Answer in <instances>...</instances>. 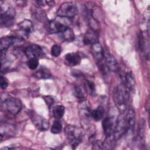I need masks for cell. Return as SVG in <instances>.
I'll list each match as a JSON object with an SVG mask.
<instances>
[{
  "instance_id": "f1b7e54d",
  "label": "cell",
  "mask_w": 150,
  "mask_h": 150,
  "mask_svg": "<svg viewBox=\"0 0 150 150\" xmlns=\"http://www.w3.org/2000/svg\"><path fill=\"white\" fill-rule=\"evenodd\" d=\"M93 149H103V142L100 141H95L93 142Z\"/></svg>"
},
{
  "instance_id": "ba28073f",
  "label": "cell",
  "mask_w": 150,
  "mask_h": 150,
  "mask_svg": "<svg viewBox=\"0 0 150 150\" xmlns=\"http://www.w3.org/2000/svg\"><path fill=\"white\" fill-rule=\"evenodd\" d=\"M69 26L57 19L50 21L47 23V30L50 33H61Z\"/></svg>"
},
{
  "instance_id": "5b68a950",
  "label": "cell",
  "mask_w": 150,
  "mask_h": 150,
  "mask_svg": "<svg viewBox=\"0 0 150 150\" xmlns=\"http://www.w3.org/2000/svg\"><path fill=\"white\" fill-rule=\"evenodd\" d=\"M1 108L4 111L14 115L22 109V103L18 98H9L1 103Z\"/></svg>"
},
{
  "instance_id": "8fae6325",
  "label": "cell",
  "mask_w": 150,
  "mask_h": 150,
  "mask_svg": "<svg viewBox=\"0 0 150 150\" xmlns=\"http://www.w3.org/2000/svg\"><path fill=\"white\" fill-rule=\"evenodd\" d=\"M78 109L79 115L83 120H87L91 116V105L90 102L85 98L80 100Z\"/></svg>"
},
{
  "instance_id": "ac0fdd59",
  "label": "cell",
  "mask_w": 150,
  "mask_h": 150,
  "mask_svg": "<svg viewBox=\"0 0 150 150\" xmlns=\"http://www.w3.org/2000/svg\"><path fill=\"white\" fill-rule=\"evenodd\" d=\"M66 63L71 66H74L79 64L81 61V57L77 53H69L64 56Z\"/></svg>"
},
{
  "instance_id": "9c48e42d",
  "label": "cell",
  "mask_w": 150,
  "mask_h": 150,
  "mask_svg": "<svg viewBox=\"0 0 150 150\" xmlns=\"http://www.w3.org/2000/svg\"><path fill=\"white\" fill-rule=\"evenodd\" d=\"M25 54L29 59L32 58L39 59L45 55L42 48L37 45H32L28 46L25 50Z\"/></svg>"
},
{
  "instance_id": "4316f807",
  "label": "cell",
  "mask_w": 150,
  "mask_h": 150,
  "mask_svg": "<svg viewBox=\"0 0 150 150\" xmlns=\"http://www.w3.org/2000/svg\"><path fill=\"white\" fill-rule=\"evenodd\" d=\"M61 52H62L61 47L57 45H54L51 48L50 53L53 56L57 57L60 54Z\"/></svg>"
},
{
  "instance_id": "9a60e30c",
  "label": "cell",
  "mask_w": 150,
  "mask_h": 150,
  "mask_svg": "<svg viewBox=\"0 0 150 150\" xmlns=\"http://www.w3.org/2000/svg\"><path fill=\"white\" fill-rule=\"evenodd\" d=\"M123 80L124 86L129 93L132 92L134 90L135 86V80L133 73L131 71L126 73L123 78Z\"/></svg>"
},
{
  "instance_id": "d4e9b609",
  "label": "cell",
  "mask_w": 150,
  "mask_h": 150,
  "mask_svg": "<svg viewBox=\"0 0 150 150\" xmlns=\"http://www.w3.org/2000/svg\"><path fill=\"white\" fill-rule=\"evenodd\" d=\"M62 129V124L59 120H55L51 128V132L54 134H59L61 132Z\"/></svg>"
},
{
  "instance_id": "7c38bea8",
  "label": "cell",
  "mask_w": 150,
  "mask_h": 150,
  "mask_svg": "<svg viewBox=\"0 0 150 150\" xmlns=\"http://www.w3.org/2000/svg\"><path fill=\"white\" fill-rule=\"evenodd\" d=\"M104 63L110 71L116 72L119 69V65L116 59L110 53L105 52L104 56Z\"/></svg>"
},
{
  "instance_id": "e0dca14e",
  "label": "cell",
  "mask_w": 150,
  "mask_h": 150,
  "mask_svg": "<svg viewBox=\"0 0 150 150\" xmlns=\"http://www.w3.org/2000/svg\"><path fill=\"white\" fill-rule=\"evenodd\" d=\"M138 48L140 52L145 57L148 56L149 45L148 41L144 36L142 33H140L138 36Z\"/></svg>"
},
{
  "instance_id": "2e32d148",
  "label": "cell",
  "mask_w": 150,
  "mask_h": 150,
  "mask_svg": "<svg viewBox=\"0 0 150 150\" xmlns=\"http://www.w3.org/2000/svg\"><path fill=\"white\" fill-rule=\"evenodd\" d=\"M98 36L97 33L92 29H89L85 33L83 38V42L86 45L93 44L98 42Z\"/></svg>"
},
{
  "instance_id": "7402d4cb",
  "label": "cell",
  "mask_w": 150,
  "mask_h": 150,
  "mask_svg": "<svg viewBox=\"0 0 150 150\" xmlns=\"http://www.w3.org/2000/svg\"><path fill=\"white\" fill-rule=\"evenodd\" d=\"M104 109L102 106L98 107L96 109L91 111V116L96 121H100L103 118L104 115Z\"/></svg>"
},
{
  "instance_id": "83f0119b",
  "label": "cell",
  "mask_w": 150,
  "mask_h": 150,
  "mask_svg": "<svg viewBox=\"0 0 150 150\" xmlns=\"http://www.w3.org/2000/svg\"><path fill=\"white\" fill-rule=\"evenodd\" d=\"M39 65V59L36 58L30 59L28 61V67L31 70H35Z\"/></svg>"
},
{
  "instance_id": "7a4b0ae2",
  "label": "cell",
  "mask_w": 150,
  "mask_h": 150,
  "mask_svg": "<svg viewBox=\"0 0 150 150\" xmlns=\"http://www.w3.org/2000/svg\"><path fill=\"white\" fill-rule=\"evenodd\" d=\"M129 92L123 84L117 86L113 91V100L116 107L122 112L128 108Z\"/></svg>"
},
{
  "instance_id": "30bf717a",
  "label": "cell",
  "mask_w": 150,
  "mask_h": 150,
  "mask_svg": "<svg viewBox=\"0 0 150 150\" xmlns=\"http://www.w3.org/2000/svg\"><path fill=\"white\" fill-rule=\"evenodd\" d=\"M23 42L21 38L15 36H8L2 38L0 40V48L1 50H7L9 47L15 45H19Z\"/></svg>"
},
{
  "instance_id": "44dd1931",
  "label": "cell",
  "mask_w": 150,
  "mask_h": 150,
  "mask_svg": "<svg viewBox=\"0 0 150 150\" xmlns=\"http://www.w3.org/2000/svg\"><path fill=\"white\" fill-rule=\"evenodd\" d=\"M33 76L38 79H47L51 77L50 71L45 67H41L33 73Z\"/></svg>"
},
{
  "instance_id": "3957f363",
  "label": "cell",
  "mask_w": 150,
  "mask_h": 150,
  "mask_svg": "<svg viewBox=\"0 0 150 150\" xmlns=\"http://www.w3.org/2000/svg\"><path fill=\"white\" fill-rule=\"evenodd\" d=\"M64 132L73 149H75L81 143L84 137L83 130L74 125H67L64 128Z\"/></svg>"
},
{
  "instance_id": "5bb4252c",
  "label": "cell",
  "mask_w": 150,
  "mask_h": 150,
  "mask_svg": "<svg viewBox=\"0 0 150 150\" xmlns=\"http://www.w3.org/2000/svg\"><path fill=\"white\" fill-rule=\"evenodd\" d=\"M102 126H103L104 133L106 136V137L113 135L114 123L111 117H105L103 120Z\"/></svg>"
},
{
  "instance_id": "4dcf8cb0",
  "label": "cell",
  "mask_w": 150,
  "mask_h": 150,
  "mask_svg": "<svg viewBox=\"0 0 150 150\" xmlns=\"http://www.w3.org/2000/svg\"><path fill=\"white\" fill-rule=\"evenodd\" d=\"M43 98H44V100H45V103H46V104L49 107H50L53 104V103L54 102L53 98L52 97H50V96H45L43 97Z\"/></svg>"
},
{
  "instance_id": "4fadbf2b",
  "label": "cell",
  "mask_w": 150,
  "mask_h": 150,
  "mask_svg": "<svg viewBox=\"0 0 150 150\" xmlns=\"http://www.w3.org/2000/svg\"><path fill=\"white\" fill-rule=\"evenodd\" d=\"M91 52L96 62L98 63L103 60L104 53L103 47L99 42H96L92 44L91 47Z\"/></svg>"
},
{
  "instance_id": "cb8c5ba5",
  "label": "cell",
  "mask_w": 150,
  "mask_h": 150,
  "mask_svg": "<svg viewBox=\"0 0 150 150\" xmlns=\"http://www.w3.org/2000/svg\"><path fill=\"white\" fill-rule=\"evenodd\" d=\"M62 38L67 42H71L74 39V34L73 31L69 27L67 28L64 31L60 33Z\"/></svg>"
},
{
  "instance_id": "d6986e66",
  "label": "cell",
  "mask_w": 150,
  "mask_h": 150,
  "mask_svg": "<svg viewBox=\"0 0 150 150\" xmlns=\"http://www.w3.org/2000/svg\"><path fill=\"white\" fill-rule=\"evenodd\" d=\"M18 28L23 33L28 35L33 30V24L30 20L24 19L18 24Z\"/></svg>"
},
{
  "instance_id": "277c9868",
  "label": "cell",
  "mask_w": 150,
  "mask_h": 150,
  "mask_svg": "<svg viewBox=\"0 0 150 150\" xmlns=\"http://www.w3.org/2000/svg\"><path fill=\"white\" fill-rule=\"evenodd\" d=\"M15 11L11 6H4L1 4V23L5 27L11 26L14 22Z\"/></svg>"
},
{
  "instance_id": "6da1fadb",
  "label": "cell",
  "mask_w": 150,
  "mask_h": 150,
  "mask_svg": "<svg viewBox=\"0 0 150 150\" xmlns=\"http://www.w3.org/2000/svg\"><path fill=\"white\" fill-rule=\"evenodd\" d=\"M135 121V114L132 108L128 107L124 112H121L114 124L113 136L118 139L129 130H132Z\"/></svg>"
},
{
  "instance_id": "603a6c76",
  "label": "cell",
  "mask_w": 150,
  "mask_h": 150,
  "mask_svg": "<svg viewBox=\"0 0 150 150\" xmlns=\"http://www.w3.org/2000/svg\"><path fill=\"white\" fill-rule=\"evenodd\" d=\"M64 107L62 105H57L55 106L53 109V117L56 120H59L62 118L64 113Z\"/></svg>"
},
{
  "instance_id": "f546056e",
  "label": "cell",
  "mask_w": 150,
  "mask_h": 150,
  "mask_svg": "<svg viewBox=\"0 0 150 150\" xmlns=\"http://www.w3.org/2000/svg\"><path fill=\"white\" fill-rule=\"evenodd\" d=\"M0 81H1V87L2 89L4 90L5 89L8 85V81L6 80V79L3 76H1V80H0Z\"/></svg>"
},
{
  "instance_id": "8992f818",
  "label": "cell",
  "mask_w": 150,
  "mask_h": 150,
  "mask_svg": "<svg viewBox=\"0 0 150 150\" xmlns=\"http://www.w3.org/2000/svg\"><path fill=\"white\" fill-rule=\"evenodd\" d=\"M78 9L75 4L72 2H64L60 5L57 14L59 17L64 18H71L77 14Z\"/></svg>"
},
{
  "instance_id": "52a82bcc",
  "label": "cell",
  "mask_w": 150,
  "mask_h": 150,
  "mask_svg": "<svg viewBox=\"0 0 150 150\" xmlns=\"http://www.w3.org/2000/svg\"><path fill=\"white\" fill-rule=\"evenodd\" d=\"M30 117L32 122L37 129L40 131H46L48 129L49 124L46 119L33 111L30 112Z\"/></svg>"
},
{
  "instance_id": "484cf974",
  "label": "cell",
  "mask_w": 150,
  "mask_h": 150,
  "mask_svg": "<svg viewBox=\"0 0 150 150\" xmlns=\"http://www.w3.org/2000/svg\"><path fill=\"white\" fill-rule=\"evenodd\" d=\"M84 87L86 89V91L88 90L90 94L94 96L96 94V87L93 81L90 80H86Z\"/></svg>"
},
{
  "instance_id": "ffe728a7",
  "label": "cell",
  "mask_w": 150,
  "mask_h": 150,
  "mask_svg": "<svg viewBox=\"0 0 150 150\" xmlns=\"http://www.w3.org/2000/svg\"><path fill=\"white\" fill-rule=\"evenodd\" d=\"M86 89L84 86L76 84L73 87V94L76 97L81 100L84 99L86 97Z\"/></svg>"
}]
</instances>
